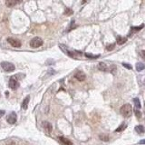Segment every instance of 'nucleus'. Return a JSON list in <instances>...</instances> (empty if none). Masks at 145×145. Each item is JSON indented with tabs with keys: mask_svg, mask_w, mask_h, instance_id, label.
<instances>
[{
	"mask_svg": "<svg viewBox=\"0 0 145 145\" xmlns=\"http://www.w3.org/2000/svg\"><path fill=\"white\" fill-rule=\"evenodd\" d=\"M73 10L70 8H66L65 9V12H64V15L65 16H71V15H73Z\"/></svg>",
	"mask_w": 145,
	"mask_h": 145,
	"instance_id": "5701e85b",
	"label": "nucleus"
},
{
	"mask_svg": "<svg viewBox=\"0 0 145 145\" xmlns=\"http://www.w3.org/2000/svg\"><path fill=\"white\" fill-rule=\"evenodd\" d=\"M135 131H136V133H138V134H143L145 132L144 127H143L142 125H138V126H136V127H135Z\"/></svg>",
	"mask_w": 145,
	"mask_h": 145,
	"instance_id": "2eb2a0df",
	"label": "nucleus"
},
{
	"mask_svg": "<svg viewBox=\"0 0 145 145\" xmlns=\"http://www.w3.org/2000/svg\"><path fill=\"white\" fill-rule=\"evenodd\" d=\"M4 114H5V111H3V110H2V111H0V118L4 115Z\"/></svg>",
	"mask_w": 145,
	"mask_h": 145,
	"instance_id": "cd10ccee",
	"label": "nucleus"
},
{
	"mask_svg": "<svg viewBox=\"0 0 145 145\" xmlns=\"http://www.w3.org/2000/svg\"><path fill=\"white\" fill-rule=\"evenodd\" d=\"M141 56L142 57V59L145 61V50H141Z\"/></svg>",
	"mask_w": 145,
	"mask_h": 145,
	"instance_id": "bb28decb",
	"label": "nucleus"
},
{
	"mask_svg": "<svg viewBox=\"0 0 145 145\" xmlns=\"http://www.w3.org/2000/svg\"><path fill=\"white\" fill-rule=\"evenodd\" d=\"M76 27V25H75V21L73 20L72 21V25H71L70 27H69V29H68V31H71V30H73L74 28H75Z\"/></svg>",
	"mask_w": 145,
	"mask_h": 145,
	"instance_id": "a878e982",
	"label": "nucleus"
},
{
	"mask_svg": "<svg viewBox=\"0 0 145 145\" xmlns=\"http://www.w3.org/2000/svg\"><path fill=\"white\" fill-rule=\"evenodd\" d=\"M1 67L3 68V70L5 72H13V71H15L16 69V67L15 65L13 64L12 63H9V62H2L1 63Z\"/></svg>",
	"mask_w": 145,
	"mask_h": 145,
	"instance_id": "f03ea898",
	"label": "nucleus"
},
{
	"mask_svg": "<svg viewBox=\"0 0 145 145\" xmlns=\"http://www.w3.org/2000/svg\"><path fill=\"white\" fill-rule=\"evenodd\" d=\"M21 3V1H16V0H6V6L7 7H13L15 6L16 5Z\"/></svg>",
	"mask_w": 145,
	"mask_h": 145,
	"instance_id": "1a4fd4ad",
	"label": "nucleus"
},
{
	"mask_svg": "<svg viewBox=\"0 0 145 145\" xmlns=\"http://www.w3.org/2000/svg\"><path fill=\"white\" fill-rule=\"evenodd\" d=\"M6 145H16V144H15L14 142H9V143H7Z\"/></svg>",
	"mask_w": 145,
	"mask_h": 145,
	"instance_id": "c756f323",
	"label": "nucleus"
},
{
	"mask_svg": "<svg viewBox=\"0 0 145 145\" xmlns=\"http://www.w3.org/2000/svg\"><path fill=\"white\" fill-rule=\"evenodd\" d=\"M43 45V40L40 37H34L30 41V46L32 48H38Z\"/></svg>",
	"mask_w": 145,
	"mask_h": 145,
	"instance_id": "7ed1b4c3",
	"label": "nucleus"
},
{
	"mask_svg": "<svg viewBox=\"0 0 145 145\" xmlns=\"http://www.w3.org/2000/svg\"><path fill=\"white\" fill-rule=\"evenodd\" d=\"M133 103H134V104H135V107H136V109H141V102H140V100H139V98H134L133 99Z\"/></svg>",
	"mask_w": 145,
	"mask_h": 145,
	"instance_id": "a211bd4d",
	"label": "nucleus"
},
{
	"mask_svg": "<svg viewBox=\"0 0 145 145\" xmlns=\"http://www.w3.org/2000/svg\"><path fill=\"white\" fill-rule=\"evenodd\" d=\"M7 42L9 44L13 46V47H16V48H19L21 46V42L18 40V39H16V38H12L9 37L7 38Z\"/></svg>",
	"mask_w": 145,
	"mask_h": 145,
	"instance_id": "423d86ee",
	"label": "nucleus"
},
{
	"mask_svg": "<svg viewBox=\"0 0 145 145\" xmlns=\"http://www.w3.org/2000/svg\"><path fill=\"white\" fill-rule=\"evenodd\" d=\"M85 74L83 73V72H82V71H77L76 73L75 74V78L77 79L79 82H83V81H84L85 80Z\"/></svg>",
	"mask_w": 145,
	"mask_h": 145,
	"instance_id": "0eeeda50",
	"label": "nucleus"
},
{
	"mask_svg": "<svg viewBox=\"0 0 145 145\" xmlns=\"http://www.w3.org/2000/svg\"><path fill=\"white\" fill-rule=\"evenodd\" d=\"M121 114L125 117V118H129L132 116V113H133V108L131 106L130 104H126L124 105H122L120 109Z\"/></svg>",
	"mask_w": 145,
	"mask_h": 145,
	"instance_id": "f257e3e1",
	"label": "nucleus"
},
{
	"mask_svg": "<svg viewBox=\"0 0 145 145\" xmlns=\"http://www.w3.org/2000/svg\"><path fill=\"white\" fill-rule=\"evenodd\" d=\"M126 41H127V38L126 37H122V36H120V35H118V36L116 37V42H117V44H118L119 46L123 45Z\"/></svg>",
	"mask_w": 145,
	"mask_h": 145,
	"instance_id": "ddd939ff",
	"label": "nucleus"
},
{
	"mask_svg": "<svg viewBox=\"0 0 145 145\" xmlns=\"http://www.w3.org/2000/svg\"><path fill=\"white\" fill-rule=\"evenodd\" d=\"M8 84H9V88L12 89V90H17V88L19 87V83H18V81H17V79L15 78V76L10 78Z\"/></svg>",
	"mask_w": 145,
	"mask_h": 145,
	"instance_id": "20e7f679",
	"label": "nucleus"
},
{
	"mask_svg": "<svg viewBox=\"0 0 145 145\" xmlns=\"http://www.w3.org/2000/svg\"><path fill=\"white\" fill-rule=\"evenodd\" d=\"M43 127H44V129L46 131V133H51L52 131H53V126H52V124H51L50 122H46V121L43 122Z\"/></svg>",
	"mask_w": 145,
	"mask_h": 145,
	"instance_id": "6e6552de",
	"label": "nucleus"
},
{
	"mask_svg": "<svg viewBox=\"0 0 145 145\" xmlns=\"http://www.w3.org/2000/svg\"><path fill=\"white\" fill-rule=\"evenodd\" d=\"M126 127H127V124H126L125 122H122V124H121L120 126L118 127V128L116 129L115 132H116V133H120V132H122L123 130H125V129H126Z\"/></svg>",
	"mask_w": 145,
	"mask_h": 145,
	"instance_id": "f3484780",
	"label": "nucleus"
},
{
	"mask_svg": "<svg viewBox=\"0 0 145 145\" xmlns=\"http://www.w3.org/2000/svg\"><path fill=\"white\" fill-rule=\"evenodd\" d=\"M29 101H30V96H26L25 98V100L23 101V103H22V109H24V110H26L27 107H28V104H29Z\"/></svg>",
	"mask_w": 145,
	"mask_h": 145,
	"instance_id": "9b49d317",
	"label": "nucleus"
},
{
	"mask_svg": "<svg viewBox=\"0 0 145 145\" xmlns=\"http://www.w3.org/2000/svg\"><path fill=\"white\" fill-rule=\"evenodd\" d=\"M134 112H135V115H136L137 119H141V112H140V110H138V109H134Z\"/></svg>",
	"mask_w": 145,
	"mask_h": 145,
	"instance_id": "412c9836",
	"label": "nucleus"
},
{
	"mask_svg": "<svg viewBox=\"0 0 145 145\" xmlns=\"http://www.w3.org/2000/svg\"><path fill=\"white\" fill-rule=\"evenodd\" d=\"M139 143H140V144H145V140H141V141H140Z\"/></svg>",
	"mask_w": 145,
	"mask_h": 145,
	"instance_id": "c85d7f7f",
	"label": "nucleus"
},
{
	"mask_svg": "<svg viewBox=\"0 0 145 145\" xmlns=\"http://www.w3.org/2000/svg\"><path fill=\"white\" fill-rule=\"evenodd\" d=\"M114 47H115V44H111V45H108V46H106V50L112 51V50L114 49Z\"/></svg>",
	"mask_w": 145,
	"mask_h": 145,
	"instance_id": "4be33fe9",
	"label": "nucleus"
},
{
	"mask_svg": "<svg viewBox=\"0 0 145 145\" xmlns=\"http://www.w3.org/2000/svg\"><path fill=\"white\" fill-rule=\"evenodd\" d=\"M116 70H117V68H116L114 65H112V66H111V69H110V71H111V73H112V74H113V75H114V74L116 73Z\"/></svg>",
	"mask_w": 145,
	"mask_h": 145,
	"instance_id": "b1692460",
	"label": "nucleus"
},
{
	"mask_svg": "<svg viewBox=\"0 0 145 145\" xmlns=\"http://www.w3.org/2000/svg\"><path fill=\"white\" fill-rule=\"evenodd\" d=\"M98 69L102 72H106V71H108V67L106 64H104V62H100L98 64Z\"/></svg>",
	"mask_w": 145,
	"mask_h": 145,
	"instance_id": "f8f14e48",
	"label": "nucleus"
},
{
	"mask_svg": "<svg viewBox=\"0 0 145 145\" xmlns=\"http://www.w3.org/2000/svg\"><path fill=\"white\" fill-rule=\"evenodd\" d=\"M145 69V64L143 63H137L136 64V70L138 72H141V71L144 70Z\"/></svg>",
	"mask_w": 145,
	"mask_h": 145,
	"instance_id": "dca6fc26",
	"label": "nucleus"
},
{
	"mask_svg": "<svg viewBox=\"0 0 145 145\" xmlns=\"http://www.w3.org/2000/svg\"><path fill=\"white\" fill-rule=\"evenodd\" d=\"M6 121L10 124H15L17 122V113L15 112H10L7 116V118H6Z\"/></svg>",
	"mask_w": 145,
	"mask_h": 145,
	"instance_id": "39448f33",
	"label": "nucleus"
},
{
	"mask_svg": "<svg viewBox=\"0 0 145 145\" xmlns=\"http://www.w3.org/2000/svg\"><path fill=\"white\" fill-rule=\"evenodd\" d=\"M59 140H60V141H61L64 145H73V142H72L70 140H68L67 138H65V137L60 136L59 137Z\"/></svg>",
	"mask_w": 145,
	"mask_h": 145,
	"instance_id": "9d476101",
	"label": "nucleus"
},
{
	"mask_svg": "<svg viewBox=\"0 0 145 145\" xmlns=\"http://www.w3.org/2000/svg\"><path fill=\"white\" fill-rule=\"evenodd\" d=\"M99 138L101 141H108L109 139H110L109 136H108V135H105V134H101L99 136Z\"/></svg>",
	"mask_w": 145,
	"mask_h": 145,
	"instance_id": "aec40b11",
	"label": "nucleus"
},
{
	"mask_svg": "<svg viewBox=\"0 0 145 145\" xmlns=\"http://www.w3.org/2000/svg\"><path fill=\"white\" fill-rule=\"evenodd\" d=\"M84 55L86 56L87 58H90V59H96V58L100 57V54H84Z\"/></svg>",
	"mask_w": 145,
	"mask_h": 145,
	"instance_id": "6ab92c4d",
	"label": "nucleus"
},
{
	"mask_svg": "<svg viewBox=\"0 0 145 145\" xmlns=\"http://www.w3.org/2000/svg\"><path fill=\"white\" fill-rule=\"evenodd\" d=\"M143 26H144V25H140V26H133V27H132V28H131V33L129 34V36H130V35H132V34L134 33V32H137V31H140L141 29L143 28Z\"/></svg>",
	"mask_w": 145,
	"mask_h": 145,
	"instance_id": "4468645a",
	"label": "nucleus"
},
{
	"mask_svg": "<svg viewBox=\"0 0 145 145\" xmlns=\"http://www.w3.org/2000/svg\"><path fill=\"white\" fill-rule=\"evenodd\" d=\"M122 65L125 67V68H127V69H133V67H132V65H130L129 64H126V63H122Z\"/></svg>",
	"mask_w": 145,
	"mask_h": 145,
	"instance_id": "393cba45",
	"label": "nucleus"
}]
</instances>
